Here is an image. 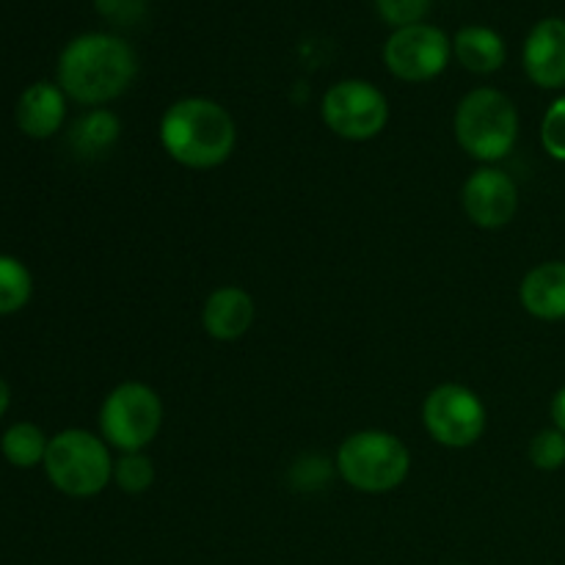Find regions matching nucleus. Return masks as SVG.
<instances>
[{
	"label": "nucleus",
	"instance_id": "16",
	"mask_svg": "<svg viewBox=\"0 0 565 565\" xmlns=\"http://www.w3.org/2000/svg\"><path fill=\"white\" fill-rule=\"evenodd\" d=\"M119 132H121L119 116L110 114V110L105 108H94L75 121L70 141L72 147H75V152L88 154V158H92V154H99L105 152V149L114 147V143L119 141Z\"/></svg>",
	"mask_w": 565,
	"mask_h": 565
},
{
	"label": "nucleus",
	"instance_id": "6",
	"mask_svg": "<svg viewBox=\"0 0 565 565\" xmlns=\"http://www.w3.org/2000/svg\"><path fill=\"white\" fill-rule=\"evenodd\" d=\"M163 425L160 395L143 381L114 386L99 408V434L119 452H143Z\"/></svg>",
	"mask_w": 565,
	"mask_h": 565
},
{
	"label": "nucleus",
	"instance_id": "20",
	"mask_svg": "<svg viewBox=\"0 0 565 565\" xmlns=\"http://www.w3.org/2000/svg\"><path fill=\"white\" fill-rule=\"evenodd\" d=\"M527 456L533 467L541 469V472H557V469L565 467V434L557 430L555 425L539 430L533 441H530Z\"/></svg>",
	"mask_w": 565,
	"mask_h": 565
},
{
	"label": "nucleus",
	"instance_id": "23",
	"mask_svg": "<svg viewBox=\"0 0 565 565\" xmlns=\"http://www.w3.org/2000/svg\"><path fill=\"white\" fill-rule=\"evenodd\" d=\"M550 414H552V425L565 434V386H561V390H557V395L552 397Z\"/></svg>",
	"mask_w": 565,
	"mask_h": 565
},
{
	"label": "nucleus",
	"instance_id": "14",
	"mask_svg": "<svg viewBox=\"0 0 565 565\" xmlns=\"http://www.w3.org/2000/svg\"><path fill=\"white\" fill-rule=\"evenodd\" d=\"M519 301L524 312L539 320H565V263L552 259L530 270L519 285Z\"/></svg>",
	"mask_w": 565,
	"mask_h": 565
},
{
	"label": "nucleus",
	"instance_id": "2",
	"mask_svg": "<svg viewBox=\"0 0 565 565\" xmlns=\"http://www.w3.org/2000/svg\"><path fill=\"white\" fill-rule=\"evenodd\" d=\"M237 127L230 110L207 97L177 99L160 119V147L174 163L210 171L232 158Z\"/></svg>",
	"mask_w": 565,
	"mask_h": 565
},
{
	"label": "nucleus",
	"instance_id": "4",
	"mask_svg": "<svg viewBox=\"0 0 565 565\" xmlns=\"http://www.w3.org/2000/svg\"><path fill=\"white\" fill-rule=\"evenodd\" d=\"M337 472L362 494H386L406 483L412 452L390 430L367 428L348 436L337 450Z\"/></svg>",
	"mask_w": 565,
	"mask_h": 565
},
{
	"label": "nucleus",
	"instance_id": "21",
	"mask_svg": "<svg viewBox=\"0 0 565 565\" xmlns=\"http://www.w3.org/2000/svg\"><path fill=\"white\" fill-rule=\"evenodd\" d=\"M541 143L550 158L565 163V97L555 99L541 119Z\"/></svg>",
	"mask_w": 565,
	"mask_h": 565
},
{
	"label": "nucleus",
	"instance_id": "17",
	"mask_svg": "<svg viewBox=\"0 0 565 565\" xmlns=\"http://www.w3.org/2000/svg\"><path fill=\"white\" fill-rule=\"evenodd\" d=\"M50 439L44 436V430L33 423H17L0 439V452H3L6 461L17 469H33L39 463H44L47 456Z\"/></svg>",
	"mask_w": 565,
	"mask_h": 565
},
{
	"label": "nucleus",
	"instance_id": "12",
	"mask_svg": "<svg viewBox=\"0 0 565 565\" xmlns=\"http://www.w3.org/2000/svg\"><path fill=\"white\" fill-rule=\"evenodd\" d=\"M254 315H257L254 298L243 287L226 285L210 292L204 301L202 326L213 340L235 342L248 334V329L254 326Z\"/></svg>",
	"mask_w": 565,
	"mask_h": 565
},
{
	"label": "nucleus",
	"instance_id": "10",
	"mask_svg": "<svg viewBox=\"0 0 565 565\" xmlns=\"http://www.w3.org/2000/svg\"><path fill=\"white\" fill-rule=\"evenodd\" d=\"M461 207L480 230H502L519 210V188L497 166H480L469 174L461 191Z\"/></svg>",
	"mask_w": 565,
	"mask_h": 565
},
{
	"label": "nucleus",
	"instance_id": "9",
	"mask_svg": "<svg viewBox=\"0 0 565 565\" xmlns=\"http://www.w3.org/2000/svg\"><path fill=\"white\" fill-rule=\"evenodd\" d=\"M452 58V42L436 25L397 28L384 44V64L397 81L425 83L439 77Z\"/></svg>",
	"mask_w": 565,
	"mask_h": 565
},
{
	"label": "nucleus",
	"instance_id": "7",
	"mask_svg": "<svg viewBox=\"0 0 565 565\" xmlns=\"http://www.w3.org/2000/svg\"><path fill=\"white\" fill-rule=\"evenodd\" d=\"M486 406L463 384H439L423 403V423L430 439L450 450H463L483 439Z\"/></svg>",
	"mask_w": 565,
	"mask_h": 565
},
{
	"label": "nucleus",
	"instance_id": "24",
	"mask_svg": "<svg viewBox=\"0 0 565 565\" xmlns=\"http://www.w3.org/2000/svg\"><path fill=\"white\" fill-rule=\"evenodd\" d=\"M9 403H11V390L3 379H0V417L9 412Z\"/></svg>",
	"mask_w": 565,
	"mask_h": 565
},
{
	"label": "nucleus",
	"instance_id": "1",
	"mask_svg": "<svg viewBox=\"0 0 565 565\" xmlns=\"http://www.w3.org/2000/svg\"><path fill=\"white\" fill-rule=\"evenodd\" d=\"M138 75V58L130 42L114 33L75 36L58 58V86L81 105L114 103Z\"/></svg>",
	"mask_w": 565,
	"mask_h": 565
},
{
	"label": "nucleus",
	"instance_id": "8",
	"mask_svg": "<svg viewBox=\"0 0 565 565\" xmlns=\"http://www.w3.org/2000/svg\"><path fill=\"white\" fill-rule=\"evenodd\" d=\"M323 125L345 141H370L390 125V103L384 92L367 81H340L320 103Z\"/></svg>",
	"mask_w": 565,
	"mask_h": 565
},
{
	"label": "nucleus",
	"instance_id": "5",
	"mask_svg": "<svg viewBox=\"0 0 565 565\" xmlns=\"http://www.w3.org/2000/svg\"><path fill=\"white\" fill-rule=\"evenodd\" d=\"M47 480L66 497L86 500L108 489L114 480V458L108 441L83 428H66L55 434L44 456Z\"/></svg>",
	"mask_w": 565,
	"mask_h": 565
},
{
	"label": "nucleus",
	"instance_id": "22",
	"mask_svg": "<svg viewBox=\"0 0 565 565\" xmlns=\"http://www.w3.org/2000/svg\"><path fill=\"white\" fill-rule=\"evenodd\" d=\"M375 6H379V14L384 17V22H390L395 31L417 25L430 11V0H375Z\"/></svg>",
	"mask_w": 565,
	"mask_h": 565
},
{
	"label": "nucleus",
	"instance_id": "3",
	"mask_svg": "<svg viewBox=\"0 0 565 565\" xmlns=\"http://www.w3.org/2000/svg\"><path fill=\"white\" fill-rule=\"evenodd\" d=\"M456 141L469 158L483 166L508 158L519 138V110L508 94L497 88H475L458 103L452 116Z\"/></svg>",
	"mask_w": 565,
	"mask_h": 565
},
{
	"label": "nucleus",
	"instance_id": "11",
	"mask_svg": "<svg viewBox=\"0 0 565 565\" xmlns=\"http://www.w3.org/2000/svg\"><path fill=\"white\" fill-rule=\"evenodd\" d=\"M524 72L539 88L565 86V20L546 17L524 39Z\"/></svg>",
	"mask_w": 565,
	"mask_h": 565
},
{
	"label": "nucleus",
	"instance_id": "15",
	"mask_svg": "<svg viewBox=\"0 0 565 565\" xmlns=\"http://www.w3.org/2000/svg\"><path fill=\"white\" fill-rule=\"evenodd\" d=\"M452 55L461 61L463 70L475 75H491L505 64V39L486 25H467L452 39Z\"/></svg>",
	"mask_w": 565,
	"mask_h": 565
},
{
	"label": "nucleus",
	"instance_id": "19",
	"mask_svg": "<svg viewBox=\"0 0 565 565\" xmlns=\"http://www.w3.org/2000/svg\"><path fill=\"white\" fill-rule=\"evenodd\" d=\"M114 483L125 494H143L154 483V463L147 452H121L114 461Z\"/></svg>",
	"mask_w": 565,
	"mask_h": 565
},
{
	"label": "nucleus",
	"instance_id": "13",
	"mask_svg": "<svg viewBox=\"0 0 565 565\" xmlns=\"http://www.w3.org/2000/svg\"><path fill=\"white\" fill-rule=\"evenodd\" d=\"M17 127L28 138H50L66 119V94L55 83H33L17 99Z\"/></svg>",
	"mask_w": 565,
	"mask_h": 565
},
{
	"label": "nucleus",
	"instance_id": "18",
	"mask_svg": "<svg viewBox=\"0 0 565 565\" xmlns=\"http://www.w3.org/2000/svg\"><path fill=\"white\" fill-rule=\"evenodd\" d=\"M33 276L17 257L0 254V315H14L31 301Z\"/></svg>",
	"mask_w": 565,
	"mask_h": 565
}]
</instances>
